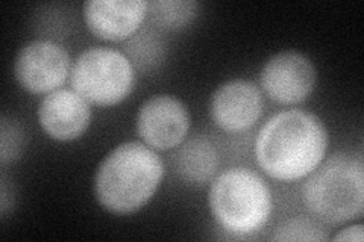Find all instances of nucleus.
Segmentation results:
<instances>
[{
  "label": "nucleus",
  "instance_id": "obj_5",
  "mask_svg": "<svg viewBox=\"0 0 364 242\" xmlns=\"http://www.w3.org/2000/svg\"><path fill=\"white\" fill-rule=\"evenodd\" d=\"M70 84L90 105L116 106L132 93L135 68L122 50L90 48L73 61Z\"/></svg>",
  "mask_w": 364,
  "mask_h": 242
},
{
  "label": "nucleus",
  "instance_id": "obj_12",
  "mask_svg": "<svg viewBox=\"0 0 364 242\" xmlns=\"http://www.w3.org/2000/svg\"><path fill=\"white\" fill-rule=\"evenodd\" d=\"M220 155L215 144L205 135L186 138L173 156V168L181 180L193 187H203L218 176Z\"/></svg>",
  "mask_w": 364,
  "mask_h": 242
},
{
  "label": "nucleus",
  "instance_id": "obj_7",
  "mask_svg": "<svg viewBox=\"0 0 364 242\" xmlns=\"http://www.w3.org/2000/svg\"><path fill=\"white\" fill-rule=\"evenodd\" d=\"M317 84V72L309 56L284 50L266 61L259 73L261 91L278 105H298L309 99Z\"/></svg>",
  "mask_w": 364,
  "mask_h": 242
},
{
  "label": "nucleus",
  "instance_id": "obj_4",
  "mask_svg": "<svg viewBox=\"0 0 364 242\" xmlns=\"http://www.w3.org/2000/svg\"><path fill=\"white\" fill-rule=\"evenodd\" d=\"M208 204L219 227L243 239L258 233L269 223L273 211L266 180L245 167L230 168L214 177Z\"/></svg>",
  "mask_w": 364,
  "mask_h": 242
},
{
  "label": "nucleus",
  "instance_id": "obj_2",
  "mask_svg": "<svg viewBox=\"0 0 364 242\" xmlns=\"http://www.w3.org/2000/svg\"><path fill=\"white\" fill-rule=\"evenodd\" d=\"M164 172L163 159L154 148L140 141L122 143L96 170L95 197L109 214H135L152 200Z\"/></svg>",
  "mask_w": 364,
  "mask_h": 242
},
{
  "label": "nucleus",
  "instance_id": "obj_17",
  "mask_svg": "<svg viewBox=\"0 0 364 242\" xmlns=\"http://www.w3.org/2000/svg\"><path fill=\"white\" fill-rule=\"evenodd\" d=\"M13 204H14L13 187H9L6 176L2 175V183H0V214H2V216H5L8 211L13 209Z\"/></svg>",
  "mask_w": 364,
  "mask_h": 242
},
{
  "label": "nucleus",
  "instance_id": "obj_9",
  "mask_svg": "<svg viewBox=\"0 0 364 242\" xmlns=\"http://www.w3.org/2000/svg\"><path fill=\"white\" fill-rule=\"evenodd\" d=\"M263 91L246 79H232L214 91L210 112L214 124L230 133L252 129L263 115Z\"/></svg>",
  "mask_w": 364,
  "mask_h": 242
},
{
  "label": "nucleus",
  "instance_id": "obj_10",
  "mask_svg": "<svg viewBox=\"0 0 364 242\" xmlns=\"http://www.w3.org/2000/svg\"><path fill=\"white\" fill-rule=\"evenodd\" d=\"M38 123L55 141L77 140L90 128L91 105L75 89H55L40 103Z\"/></svg>",
  "mask_w": 364,
  "mask_h": 242
},
{
  "label": "nucleus",
  "instance_id": "obj_8",
  "mask_svg": "<svg viewBox=\"0 0 364 242\" xmlns=\"http://www.w3.org/2000/svg\"><path fill=\"white\" fill-rule=\"evenodd\" d=\"M190 124V112L184 101L170 94H158L140 106L135 129L147 147L166 152L186 140Z\"/></svg>",
  "mask_w": 364,
  "mask_h": 242
},
{
  "label": "nucleus",
  "instance_id": "obj_15",
  "mask_svg": "<svg viewBox=\"0 0 364 242\" xmlns=\"http://www.w3.org/2000/svg\"><path fill=\"white\" fill-rule=\"evenodd\" d=\"M328 239L329 236L322 223L317 220H311V218H306V216H293L286 221H282L272 236V241H279V242H289V241L318 242V241H328Z\"/></svg>",
  "mask_w": 364,
  "mask_h": 242
},
{
  "label": "nucleus",
  "instance_id": "obj_16",
  "mask_svg": "<svg viewBox=\"0 0 364 242\" xmlns=\"http://www.w3.org/2000/svg\"><path fill=\"white\" fill-rule=\"evenodd\" d=\"M25 133L18 121L2 115V120H0V163L2 165L14 163L25 152Z\"/></svg>",
  "mask_w": 364,
  "mask_h": 242
},
{
  "label": "nucleus",
  "instance_id": "obj_1",
  "mask_svg": "<svg viewBox=\"0 0 364 242\" xmlns=\"http://www.w3.org/2000/svg\"><path fill=\"white\" fill-rule=\"evenodd\" d=\"M329 135L316 114L302 109L281 111L259 129L254 153L258 167L272 179H305L326 158Z\"/></svg>",
  "mask_w": 364,
  "mask_h": 242
},
{
  "label": "nucleus",
  "instance_id": "obj_18",
  "mask_svg": "<svg viewBox=\"0 0 364 242\" xmlns=\"http://www.w3.org/2000/svg\"><path fill=\"white\" fill-rule=\"evenodd\" d=\"M363 239H364V227L361 223L341 229L340 232L333 238V241H352V242H363Z\"/></svg>",
  "mask_w": 364,
  "mask_h": 242
},
{
  "label": "nucleus",
  "instance_id": "obj_13",
  "mask_svg": "<svg viewBox=\"0 0 364 242\" xmlns=\"http://www.w3.org/2000/svg\"><path fill=\"white\" fill-rule=\"evenodd\" d=\"M124 55L135 70L149 73L156 70L164 61L166 43L163 37L151 28H140L134 35L124 41Z\"/></svg>",
  "mask_w": 364,
  "mask_h": 242
},
{
  "label": "nucleus",
  "instance_id": "obj_14",
  "mask_svg": "<svg viewBox=\"0 0 364 242\" xmlns=\"http://www.w3.org/2000/svg\"><path fill=\"white\" fill-rule=\"evenodd\" d=\"M196 0H154L147 2V16L154 25L166 29H182L199 16Z\"/></svg>",
  "mask_w": 364,
  "mask_h": 242
},
{
  "label": "nucleus",
  "instance_id": "obj_11",
  "mask_svg": "<svg viewBox=\"0 0 364 242\" xmlns=\"http://www.w3.org/2000/svg\"><path fill=\"white\" fill-rule=\"evenodd\" d=\"M87 28L100 40L127 41L147 17L144 0H88L84 4Z\"/></svg>",
  "mask_w": 364,
  "mask_h": 242
},
{
  "label": "nucleus",
  "instance_id": "obj_3",
  "mask_svg": "<svg viewBox=\"0 0 364 242\" xmlns=\"http://www.w3.org/2000/svg\"><path fill=\"white\" fill-rule=\"evenodd\" d=\"M302 200L322 224L340 226L361 216L364 211L363 159L345 152L325 158L305 177Z\"/></svg>",
  "mask_w": 364,
  "mask_h": 242
},
{
  "label": "nucleus",
  "instance_id": "obj_6",
  "mask_svg": "<svg viewBox=\"0 0 364 242\" xmlns=\"http://www.w3.org/2000/svg\"><path fill=\"white\" fill-rule=\"evenodd\" d=\"M72 60L58 41L33 40L23 45L14 61L18 85L31 94H49L70 79Z\"/></svg>",
  "mask_w": 364,
  "mask_h": 242
}]
</instances>
